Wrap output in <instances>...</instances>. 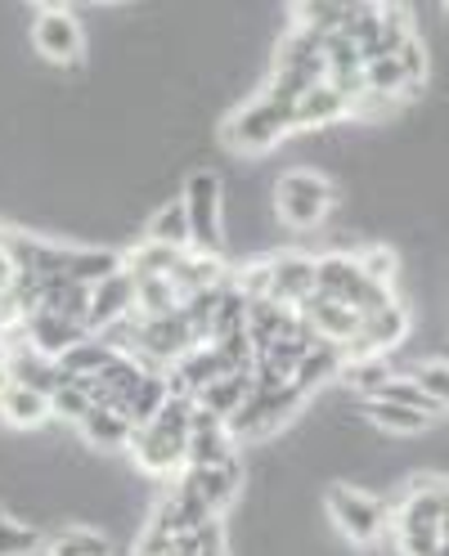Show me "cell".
<instances>
[{
  "instance_id": "cell-29",
  "label": "cell",
  "mask_w": 449,
  "mask_h": 556,
  "mask_svg": "<svg viewBox=\"0 0 449 556\" xmlns=\"http://www.w3.org/2000/svg\"><path fill=\"white\" fill-rule=\"evenodd\" d=\"M46 556H113V543L103 539L99 530H86V526H67L50 539Z\"/></svg>"
},
{
  "instance_id": "cell-35",
  "label": "cell",
  "mask_w": 449,
  "mask_h": 556,
  "mask_svg": "<svg viewBox=\"0 0 449 556\" xmlns=\"http://www.w3.org/2000/svg\"><path fill=\"white\" fill-rule=\"evenodd\" d=\"M194 413H198V400H189V395H171V400L162 404V413H158V427L171 431V435H185V440H189V431H194ZM149 427H153V422H149Z\"/></svg>"
},
{
  "instance_id": "cell-5",
  "label": "cell",
  "mask_w": 449,
  "mask_h": 556,
  "mask_svg": "<svg viewBox=\"0 0 449 556\" xmlns=\"http://www.w3.org/2000/svg\"><path fill=\"white\" fill-rule=\"evenodd\" d=\"M301 400L305 395L297 387H257L252 400L229 417V435L234 440H270L301 408Z\"/></svg>"
},
{
  "instance_id": "cell-38",
  "label": "cell",
  "mask_w": 449,
  "mask_h": 556,
  "mask_svg": "<svg viewBox=\"0 0 449 556\" xmlns=\"http://www.w3.org/2000/svg\"><path fill=\"white\" fill-rule=\"evenodd\" d=\"M171 552H176V534H166L162 526L149 520V526L135 534V552L130 556H171Z\"/></svg>"
},
{
  "instance_id": "cell-24",
  "label": "cell",
  "mask_w": 449,
  "mask_h": 556,
  "mask_svg": "<svg viewBox=\"0 0 449 556\" xmlns=\"http://www.w3.org/2000/svg\"><path fill=\"white\" fill-rule=\"evenodd\" d=\"M185 305L180 288L171 278H135V315L140 319H166Z\"/></svg>"
},
{
  "instance_id": "cell-17",
  "label": "cell",
  "mask_w": 449,
  "mask_h": 556,
  "mask_svg": "<svg viewBox=\"0 0 449 556\" xmlns=\"http://www.w3.org/2000/svg\"><path fill=\"white\" fill-rule=\"evenodd\" d=\"M0 417H5L14 431H37V427H46L54 417V408H50V395L14 387V381H10V387L0 391Z\"/></svg>"
},
{
  "instance_id": "cell-28",
  "label": "cell",
  "mask_w": 449,
  "mask_h": 556,
  "mask_svg": "<svg viewBox=\"0 0 449 556\" xmlns=\"http://www.w3.org/2000/svg\"><path fill=\"white\" fill-rule=\"evenodd\" d=\"M391 377H396V368L387 364V355H377V359H356V364L341 368V381H347V387H351L360 400H377Z\"/></svg>"
},
{
  "instance_id": "cell-9",
  "label": "cell",
  "mask_w": 449,
  "mask_h": 556,
  "mask_svg": "<svg viewBox=\"0 0 449 556\" xmlns=\"http://www.w3.org/2000/svg\"><path fill=\"white\" fill-rule=\"evenodd\" d=\"M274 73H292V77H305V81H328V50H324V37L305 27H292L288 37L274 50Z\"/></svg>"
},
{
  "instance_id": "cell-40",
  "label": "cell",
  "mask_w": 449,
  "mask_h": 556,
  "mask_svg": "<svg viewBox=\"0 0 449 556\" xmlns=\"http://www.w3.org/2000/svg\"><path fill=\"white\" fill-rule=\"evenodd\" d=\"M440 534L449 543V480H445V494H440Z\"/></svg>"
},
{
  "instance_id": "cell-18",
  "label": "cell",
  "mask_w": 449,
  "mask_h": 556,
  "mask_svg": "<svg viewBox=\"0 0 449 556\" xmlns=\"http://www.w3.org/2000/svg\"><path fill=\"white\" fill-rule=\"evenodd\" d=\"M252 391H257V377L252 372H225L221 381H212L202 395H198V404L212 413V417H221V422L229 427V417L244 408L248 400H252Z\"/></svg>"
},
{
  "instance_id": "cell-42",
  "label": "cell",
  "mask_w": 449,
  "mask_h": 556,
  "mask_svg": "<svg viewBox=\"0 0 449 556\" xmlns=\"http://www.w3.org/2000/svg\"><path fill=\"white\" fill-rule=\"evenodd\" d=\"M445 10H449V5H445Z\"/></svg>"
},
{
  "instance_id": "cell-19",
  "label": "cell",
  "mask_w": 449,
  "mask_h": 556,
  "mask_svg": "<svg viewBox=\"0 0 449 556\" xmlns=\"http://www.w3.org/2000/svg\"><path fill=\"white\" fill-rule=\"evenodd\" d=\"M126 269V252H113V248H73V261H67V274L63 278H73V283L82 288H99V283H109L113 274Z\"/></svg>"
},
{
  "instance_id": "cell-1",
  "label": "cell",
  "mask_w": 449,
  "mask_h": 556,
  "mask_svg": "<svg viewBox=\"0 0 449 556\" xmlns=\"http://www.w3.org/2000/svg\"><path fill=\"white\" fill-rule=\"evenodd\" d=\"M292 130H297V109H284V103L257 94L252 103H244V109L221 126V139L234 153L257 157V153H270L274 144H284Z\"/></svg>"
},
{
  "instance_id": "cell-2",
  "label": "cell",
  "mask_w": 449,
  "mask_h": 556,
  "mask_svg": "<svg viewBox=\"0 0 449 556\" xmlns=\"http://www.w3.org/2000/svg\"><path fill=\"white\" fill-rule=\"evenodd\" d=\"M337 202V189L315 170H288L274 180V216L288 229H320Z\"/></svg>"
},
{
  "instance_id": "cell-11",
  "label": "cell",
  "mask_w": 449,
  "mask_h": 556,
  "mask_svg": "<svg viewBox=\"0 0 449 556\" xmlns=\"http://www.w3.org/2000/svg\"><path fill=\"white\" fill-rule=\"evenodd\" d=\"M221 377H225V359H221V351H216L212 341L194 345V351L185 359H176V364H171V372H166L171 395H189V400H198Z\"/></svg>"
},
{
  "instance_id": "cell-25",
  "label": "cell",
  "mask_w": 449,
  "mask_h": 556,
  "mask_svg": "<svg viewBox=\"0 0 449 556\" xmlns=\"http://www.w3.org/2000/svg\"><path fill=\"white\" fill-rule=\"evenodd\" d=\"M171 400V381H166V372H145V381L135 387V395L126 400V417L135 427H149V422H158V413H162V404Z\"/></svg>"
},
{
  "instance_id": "cell-15",
  "label": "cell",
  "mask_w": 449,
  "mask_h": 556,
  "mask_svg": "<svg viewBox=\"0 0 449 556\" xmlns=\"http://www.w3.org/2000/svg\"><path fill=\"white\" fill-rule=\"evenodd\" d=\"M180 480L221 516V511L238 498V490H244V458H234V463H225V467H189Z\"/></svg>"
},
{
  "instance_id": "cell-3",
  "label": "cell",
  "mask_w": 449,
  "mask_h": 556,
  "mask_svg": "<svg viewBox=\"0 0 449 556\" xmlns=\"http://www.w3.org/2000/svg\"><path fill=\"white\" fill-rule=\"evenodd\" d=\"M324 507L333 516V526L341 530V539H351L360 547H373L383 539V530L391 526V507L369 490H356V484H333Z\"/></svg>"
},
{
  "instance_id": "cell-8",
  "label": "cell",
  "mask_w": 449,
  "mask_h": 556,
  "mask_svg": "<svg viewBox=\"0 0 449 556\" xmlns=\"http://www.w3.org/2000/svg\"><path fill=\"white\" fill-rule=\"evenodd\" d=\"M404 337H409V309H404L400 301H391L387 309H377V315L360 319V332H356V341L347 345V364L387 355V351H396Z\"/></svg>"
},
{
  "instance_id": "cell-37",
  "label": "cell",
  "mask_w": 449,
  "mask_h": 556,
  "mask_svg": "<svg viewBox=\"0 0 449 556\" xmlns=\"http://www.w3.org/2000/svg\"><path fill=\"white\" fill-rule=\"evenodd\" d=\"M50 408H54V417H63V422H86V413L95 408V400L77 387V381H73V387H59L54 395H50Z\"/></svg>"
},
{
  "instance_id": "cell-12",
  "label": "cell",
  "mask_w": 449,
  "mask_h": 556,
  "mask_svg": "<svg viewBox=\"0 0 449 556\" xmlns=\"http://www.w3.org/2000/svg\"><path fill=\"white\" fill-rule=\"evenodd\" d=\"M130 315H135V274L122 269V274L109 278V283H99V288H95L86 332L99 337V332H109L113 324H122V319H130Z\"/></svg>"
},
{
  "instance_id": "cell-22",
  "label": "cell",
  "mask_w": 449,
  "mask_h": 556,
  "mask_svg": "<svg viewBox=\"0 0 449 556\" xmlns=\"http://www.w3.org/2000/svg\"><path fill=\"white\" fill-rule=\"evenodd\" d=\"M364 417L387 435H423L432 427L427 413L409 408V404H383V400H364Z\"/></svg>"
},
{
  "instance_id": "cell-16",
  "label": "cell",
  "mask_w": 449,
  "mask_h": 556,
  "mask_svg": "<svg viewBox=\"0 0 449 556\" xmlns=\"http://www.w3.org/2000/svg\"><path fill=\"white\" fill-rule=\"evenodd\" d=\"M90 332L82 328V324H67V319H59V315H50V309H37V315L27 319V341L37 345L41 355H50V359H63L73 345H82Z\"/></svg>"
},
{
  "instance_id": "cell-34",
  "label": "cell",
  "mask_w": 449,
  "mask_h": 556,
  "mask_svg": "<svg viewBox=\"0 0 449 556\" xmlns=\"http://www.w3.org/2000/svg\"><path fill=\"white\" fill-rule=\"evenodd\" d=\"M419 387L449 413V359H427V364H413V372H409Z\"/></svg>"
},
{
  "instance_id": "cell-6",
  "label": "cell",
  "mask_w": 449,
  "mask_h": 556,
  "mask_svg": "<svg viewBox=\"0 0 449 556\" xmlns=\"http://www.w3.org/2000/svg\"><path fill=\"white\" fill-rule=\"evenodd\" d=\"M126 454H130V467L140 476H149V480H171V476L180 480L189 471V440L162 431L158 422L135 427V440H130Z\"/></svg>"
},
{
  "instance_id": "cell-33",
  "label": "cell",
  "mask_w": 449,
  "mask_h": 556,
  "mask_svg": "<svg viewBox=\"0 0 449 556\" xmlns=\"http://www.w3.org/2000/svg\"><path fill=\"white\" fill-rule=\"evenodd\" d=\"M41 547V530L18 526L14 516L0 511V556H32Z\"/></svg>"
},
{
  "instance_id": "cell-10",
  "label": "cell",
  "mask_w": 449,
  "mask_h": 556,
  "mask_svg": "<svg viewBox=\"0 0 449 556\" xmlns=\"http://www.w3.org/2000/svg\"><path fill=\"white\" fill-rule=\"evenodd\" d=\"M310 296H315V256H301V252L270 256V301L301 309Z\"/></svg>"
},
{
  "instance_id": "cell-13",
  "label": "cell",
  "mask_w": 449,
  "mask_h": 556,
  "mask_svg": "<svg viewBox=\"0 0 449 556\" xmlns=\"http://www.w3.org/2000/svg\"><path fill=\"white\" fill-rule=\"evenodd\" d=\"M297 315L315 328V337L320 341H328V345H341V351H347V345L356 341V332H360V315L351 305H341V301H328V296H310Z\"/></svg>"
},
{
  "instance_id": "cell-7",
  "label": "cell",
  "mask_w": 449,
  "mask_h": 556,
  "mask_svg": "<svg viewBox=\"0 0 449 556\" xmlns=\"http://www.w3.org/2000/svg\"><path fill=\"white\" fill-rule=\"evenodd\" d=\"M32 46H37V54L46 63H59V67H77L86 54L82 23L59 5H46L37 18H32Z\"/></svg>"
},
{
  "instance_id": "cell-39",
  "label": "cell",
  "mask_w": 449,
  "mask_h": 556,
  "mask_svg": "<svg viewBox=\"0 0 449 556\" xmlns=\"http://www.w3.org/2000/svg\"><path fill=\"white\" fill-rule=\"evenodd\" d=\"M440 534H400V552L404 556H436L440 552Z\"/></svg>"
},
{
  "instance_id": "cell-31",
  "label": "cell",
  "mask_w": 449,
  "mask_h": 556,
  "mask_svg": "<svg viewBox=\"0 0 449 556\" xmlns=\"http://www.w3.org/2000/svg\"><path fill=\"white\" fill-rule=\"evenodd\" d=\"M113 359H117V355H113L99 337H86V341H82V345H73V351H67L59 364H63L67 372H73V377H99V372L109 368Z\"/></svg>"
},
{
  "instance_id": "cell-41",
  "label": "cell",
  "mask_w": 449,
  "mask_h": 556,
  "mask_svg": "<svg viewBox=\"0 0 449 556\" xmlns=\"http://www.w3.org/2000/svg\"><path fill=\"white\" fill-rule=\"evenodd\" d=\"M436 556H449V543H440V552H436Z\"/></svg>"
},
{
  "instance_id": "cell-4",
  "label": "cell",
  "mask_w": 449,
  "mask_h": 556,
  "mask_svg": "<svg viewBox=\"0 0 449 556\" xmlns=\"http://www.w3.org/2000/svg\"><path fill=\"white\" fill-rule=\"evenodd\" d=\"M185 216L194 233V252L221 256L225 252V225H221V176L216 170H194L185 180Z\"/></svg>"
},
{
  "instance_id": "cell-32",
  "label": "cell",
  "mask_w": 449,
  "mask_h": 556,
  "mask_svg": "<svg viewBox=\"0 0 449 556\" xmlns=\"http://www.w3.org/2000/svg\"><path fill=\"white\" fill-rule=\"evenodd\" d=\"M176 552H180V556H229L221 516L207 520V526H198V530H189V534H180V539H176Z\"/></svg>"
},
{
  "instance_id": "cell-21",
  "label": "cell",
  "mask_w": 449,
  "mask_h": 556,
  "mask_svg": "<svg viewBox=\"0 0 449 556\" xmlns=\"http://www.w3.org/2000/svg\"><path fill=\"white\" fill-rule=\"evenodd\" d=\"M82 440H90L95 448H130L135 422L117 408H90L82 422Z\"/></svg>"
},
{
  "instance_id": "cell-23",
  "label": "cell",
  "mask_w": 449,
  "mask_h": 556,
  "mask_svg": "<svg viewBox=\"0 0 449 556\" xmlns=\"http://www.w3.org/2000/svg\"><path fill=\"white\" fill-rule=\"evenodd\" d=\"M149 242H162V248H176V252H194V233H189V216H185V202H166L149 216L145 225Z\"/></svg>"
},
{
  "instance_id": "cell-14",
  "label": "cell",
  "mask_w": 449,
  "mask_h": 556,
  "mask_svg": "<svg viewBox=\"0 0 449 556\" xmlns=\"http://www.w3.org/2000/svg\"><path fill=\"white\" fill-rule=\"evenodd\" d=\"M234 435L221 417H212L202 404L194 413V431H189V467H225L234 463Z\"/></svg>"
},
{
  "instance_id": "cell-30",
  "label": "cell",
  "mask_w": 449,
  "mask_h": 556,
  "mask_svg": "<svg viewBox=\"0 0 449 556\" xmlns=\"http://www.w3.org/2000/svg\"><path fill=\"white\" fill-rule=\"evenodd\" d=\"M347 10L351 5H341V0H315V5H292V18H297V27H305V31H315V37H337L341 31V23H347Z\"/></svg>"
},
{
  "instance_id": "cell-20",
  "label": "cell",
  "mask_w": 449,
  "mask_h": 556,
  "mask_svg": "<svg viewBox=\"0 0 449 556\" xmlns=\"http://www.w3.org/2000/svg\"><path fill=\"white\" fill-rule=\"evenodd\" d=\"M341 117H351V103L341 99L328 81L324 86H315L301 103H297V130H324V126H333V122H341Z\"/></svg>"
},
{
  "instance_id": "cell-27",
  "label": "cell",
  "mask_w": 449,
  "mask_h": 556,
  "mask_svg": "<svg viewBox=\"0 0 449 556\" xmlns=\"http://www.w3.org/2000/svg\"><path fill=\"white\" fill-rule=\"evenodd\" d=\"M364 86H369L373 99H387V103H396L400 94L413 90L409 73L400 67V59H373V63H364Z\"/></svg>"
},
{
  "instance_id": "cell-26",
  "label": "cell",
  "mask_w": 449,
  "mask_h": 556,
  "mask_svg": "<svg viewBox=\"0 0 449 556\" xmlns=\"http://www.w3.org/2000/svg\"><path fill=\"white\" fill-rule=\"evenodd\" d=\"M180 261H185V252L162 248V242H149V238L140 242V248L126 252V269H130L135 278H171Z\"/></svg>"
},
{
  "instance_id": "cell-36",
  "label": "cell",
  "mask_w": 449,
  "mask_h": 556,
  "mask_svg": "<svg viewBox=\"0 0 449 556\" xmlns=\"http://www.w3.org/2000/svg\"><path fill=\"white\" fill-rule=\"evenodd\" d=\"M356 261H360V274L369 278V283H377V288H391L396 265H400L391 248H364V252H356Z\"/></svg>"
}]
</instances>
